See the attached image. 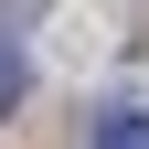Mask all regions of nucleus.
I'll return each instance as SVG.
<instances>
[{"instance_id":"1","label":"nucleus","mask_w":149,"mask_h":149,"mask_svg":"<svg viewBox=\"0 0 149 149\" xmlns=\"http://www.w3.org/2000/svg\"><path fill=\"white\" fill-rule=\"evenodd\" d=\"M85 149H149V107H107Z\"/></svg>"},{"instance_id":"2","label":"nucleus","mask_w":149,"mask_h":149,"mask_svg":"<svg viewBox=\"0 0 149 149\" xmlns=\"http://www.w3.org/2000/svg\"><path fill=\"white\" fill-rule=\"evenodd\" d=\"M22 96H32V53L11 43V32H0V117H11V107H22Z\"/></svg>"}]
</instances>
